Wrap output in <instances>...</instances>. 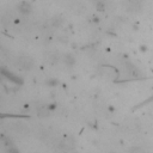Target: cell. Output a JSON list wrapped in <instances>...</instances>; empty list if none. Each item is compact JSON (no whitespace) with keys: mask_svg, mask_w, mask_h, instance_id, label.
I'll return each instance as SVG.
<instances>
[{"mask_svg":"<svg viewBox=\"0 0 153 153\" xmlns=\"http://www.w3.org/2000/svg\"><path fill=\"white\" fill-rule=\"evenodd\" d=\"M18 66L22 69L29 71L33 67V60L29 56H20V57H18Z\"/></svg>","mask_w":153,"mask_h":153,"instance_id":"6da1fadb","label":"cell"},{"mask_svg":"<svg viewBox=\"0 0 153 153\" xmlns=\"http://www.w3.org/2000/svg\"><path fill=\"white\" fill-rule=\"evenodd\" d=\"M48 60L50 62H57L59 61V54H49Z\"/></svg>","mask_w":153,"mask_h":153,"instance_id":"9c48e42d","label":"cell"},{"mask_svg":"<svg viewBox=\"0 0 153 153\" xmlns=\"http://www.w3.org/2000/svg\"><path fill=\"white\" fill-rule=\"evenodd\" d=\"M128 153H146V151L143 148H141V147H131L128 151Z\"/></svg>","mask_w":153,"mask_h":153,"instance_id":"ba28073f","label":"cell"},{"mask_svg":"<svg viewBox=\"0 0 153 153\" xmlns=\"http://www.w3.org/2000/svg\"><path fill=\"white\" fill-rule=\"evenodd\" d=\"M8 153H18V149H17L16 147H13V146H10V148H8Z\"/></svg>","mask_w":153,"mask_h":153,"instance_id":"8fae6325","label":"cell"},{"mask_svg":"<svg viewBox=\"0 0 153 153\" xmlns=\"http://www.w3.org/2000/svg\"><path fill=\"white\" fill-rule=\"evenodd\" d=\"M57 84H59V81L56 79H48V81H47V85L48 86H51V87L57 86Z\"/></svg>","mask_w":153,"mask_h":153,"instance_id":"30bf717a","label":"cell"},{"mask_svg":"<svg viewBox=\"0 0 153 153\" xmlns=\"http://www.w3.org/2000/svg\"><path fill=\"white\" fill-rule=\"evenodd\" d=\"M105 1H103V0H97L96 1V10L97 11H99V12H103V11H105Z\"/></svg>","mask_w":153,"mask_h":153,"instance_id":"8992f818","label":"cell"},{"mask_svg":"<svg viewBox=\"0 0 153 153\" xmlns=\"http://www.w3.org/2000/svg\"><path fill=\"white\" fill-rule=\"evenodd\" d=\"M65 63H66L67 66H73V65L75 63V59L73 57V55L66 54V55H65Z\"/></svg>","mask_w":153,"mask_h":153,"instance_id":"5b68a950","label":"cell"},{"mask_svg":"<svg viewBox=\"0 0 153 153\" xmlns=\"http://www.w3.org/2000/svg\"><path fill=\"white\" fill-rule=\"evenodd\" d=\"M18 10H19V12L22 14H29L31 12V5L27 1H22L18 5Z\"/></svg>","mask_w":153,"mask_h":153,"instance_id":"3957f363","label":"cell"},{"mask_svg":"<svg viewBox=\"0 0 153 153\" xmlns=\"http://www.w3.org/2000/svg\"><path fill=\"white\" fill-rule=\"evenodd\" d=\"M1 74H2L5 78H7L8 80H11L12 82H14V84H22V82H23V81L20 80V78H19V76H17L16 74H13V73H11V72L6 71L5 68H2V69H1Z\"/></svg>","mask_w":153,"mask_h":153,"instance_id":"7a4b0ae2","label":"cell"},{"mask_svg":"<svg viewBox=\"0 0 153 153\" xmlns=\"http://www.w3.org/2000/svg\"><path fill=\"white\" fill-rule=\"evenodd\" d=\"M37 114H38L39 117H48V116H49V108H48V106H47V108L42 106V108H39V109L37 110Z\"/></svg>","mask_w":153,"mask_h":153,"instance_id":"277c9868","label":"cell"},{"mask_svg":"<svg viewBox=\"0 0 153 153\" xmlns=\"http://www.w3.org/2000/svg\"><path fill=\"white\" fill-rule=\"evenodd\" d=\"M53 25L56 27H59V26H61V24H62V22H63V19L61 18V16H55V17H53Z\"/></svg>","mask_w":153,"mask_h":153,"instance_id":"52a82bcc","label":"cell"}]
</instances>
